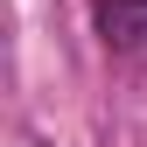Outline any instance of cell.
Returning <instances> with one entry per match:
<instances>
[{
  "label": "cell",
  "instance_id": "cell-1",
  "mask_svg": "<svg viewBox=\"0 0 147 147\" xmlns=\"http://www.w3.org/2000/svg\"><path fill=\"white\" fill-rule=\"evenodd\" d=\"M98 35H105L112 49L147 42V0H98Z\"/></svg>",
  "mask_w": 147,
  "mask_h": 147
}]
</instances>
